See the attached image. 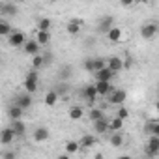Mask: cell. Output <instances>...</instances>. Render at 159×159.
<instances>
[{"instance_id": "20", "label": "cell", "mask_w": 159, "mask_h": 159, "mask_svg": "<svg viewBox=\"0 0 159 159\" xmlns=\"http://www.w3.org/2000/svg\"><path fill=\"white\" fill-rule=\"evenodd\" d=\"M56 101H58V92L51 90V92H47V94H45V105H47V107H54V105H56Z\"/></svg>"}, {"instance_id": "9", "label": "cell", "mask_w": 159, "mask_h": 159, "mask_svg": "<svg viewBox=\"0 0 159 159\" xmlns=\"http://www.w3.org/2000/svg\"><path fill=\"white\" fill-rule=\"evenodd\" d=\"M15 105H19L23 111H26V109H30V105H32V94H21V96H17L15 98Z\"/></svg>"}, {"instance_id": "42", "label": "cell", "mask_w": 159, "mask_h": 159, "mask_svg": "<svg viewBox=\"0 0 159 159\" xmlns=\"http://www.w3.org/2000/svg\"><path fill=\"white\" fill-rule=\"evenodd\" d=\"M49 2H56V0H49Z\"/></svg>"}, {"instance_id": "25", "label": "cell", "mask_w": 159, "mask_h": 159, "mask_svg": "<svg viewBox=\"0 0 159 159\" xmlns=\"http://www.w3.org/2000/svg\"><path fill=\"white\" fill-rule=\"evenodd\" d=\"M111 144L114 148H120L124 144V137L120 135V131H112V137H111Z\"/></svg>"}, {"instance_id": "30", "label": "cell", "mask_w": 159, "mask_h": 159, "mask_svg": "<svg viewBox=\"0 0 159 159\" xmlns=\"http://www.w3.org/2000/svg\"><path fill=\"white\" fill-rule=\"evenodd\" d=\"M2 13H6V15H15V13H17V6H13V4H4V6H2Z\"/></svg>"}, {"instance_id": "17", "label": "cell", "mask_w": 159, "mask_h": 159, "mask_svg": "<svg viewBox=\"0 0 159 159\" xmlns=\"http://www.w3.org/2000/svg\"><path fill=\"white\" fill-rule=\"evenodd\" d=\"M47 139H49V129H47V127L41 125V127H38V129L34 131V140H36V142H43V140H47Z\"/></svg>"}, {"instance_id": "38", "label": "cell", "mask_w": 159, "mask_h": 159, "mask_svg": "<svg viewBox=\"0 0 159 159\" xmlns=\"http://www.w3.org/2000/svg\"><path fill=\"white\" fill-rule=\"evenodd\" d=\"M133 2H135V0H122V6H124V8H127V6H131Z\"/></svg>"}, {"instance_id": "32", "label": "cell", "mask_w": 159, "mask_h": 159, "mask_svg": "<svg viewBox=\"0 0 159 159\" xmlns=\"http://www.w3.org/2000/svg\"><path fill=\"white\" fill-rule=\"evenodd\" d=\"M99 118H103V111H99V109H92V111H90V120L96 122V120H99Z\"/></svg>"}, {"instance_id": "12", "label": "cell", "mask_w": 159, "mask_h": 159, "mask_svg": "<svg viewBox=\"0 0 159 159\" xmlns=\"http://www.w3.org/2000/svg\"><path fill=\"white\" fill-rule=\"evenodd\" d=\"M107 67H109L111 71L118 73V71H122V69H124V60H122L120 56H112V58L107 62Z\"/></svg>"}, {"instance_id": "10", "label": "cell", "mask_w": 159, "mask_h": 159, "mask_svg": "<svg viewBox=\"0 0 159 159\" xmlns=\"http://www.w3.org/2000/svg\"><path fill=\"white\" fill-rule=\"evenodd\" d=\"M10 127L13 129L15 137H25V133H26V125H25V122L21 118L19 120H11V125Z\"/></svg>"}, {"instance_id": "36", "label": "cell", "mask_w": 159, "mask_h": 159, "mask_svg": "<svg viewBox=\"0 0 159 159\" xmlns=\"http://www.w3.org/2000/svg\"><path fill=\"white\" fill-rule=\"evenodd\" d=\"M62 69H64V71L60 73V75H62V79H67V77H71V67H67V66H66V67H62Z\"/></svg>"}, {"instance_id": "35", "label": "cell", "mask_w": 159, "mask_h": 159, "mask_svg": "<svg viewBox=\"0 0 159 159\" xmlns=\"http://www.w3.org/2000/svg\"><path fill=\"white\" fill-rule=\"evenodd\" d=\"M103 66H105V60H101V58H96V60H94V67H96V69H101Z\"/></svg>"}, {"instance_id": "24", "label": "cell", "mask_w": 159, "mask_h": 159, "mask_svg": "<svg viewBox=\"0 0 159 159\" xmlns=\"http://www.w3.org/2000/svg\"><path fill=\"white\" fill-rule=\"evenodd\" d=\"M79 144L84 146V148H92V146L96 144V137H94V135H84L81 140H79Z\"/></svg>"}, {"instance_id": "5", "label": "cell", "mask_w": 159, "mask_h": 159, "mask_svg": "<svg viewBox=\"0 0 159 159\" xmlns=\"http://www.w3.org/2000/svg\"><path fill=\"white\" fill-rule=\"evenodd\" d=\"M94 86H96V92H98V96H109V94L114 90V86H112L109 81H98Z\"/></svg>"}, {"instance_id": "43", "label": "cell", "mask_w": 159, "mask_h": 159, "mask_svg": "<svg viewBox=\"0 0 159 159\" xmlns=\"http://www.w3.org/2000/svg\"><path fill=\"white\" fill-rule=\"evenodd\" d=\"M142 2H148V0H142Z\"/></svg>"}, {"instance_id": "41", "label": "cell", "mask_w": 159, "mask_h": 159, "mask_svg": "<svg viewBox=\"0 0 159 159\" xmlns=\"http://www.w3.org/2000/svg\"><path fill=\"white\" fill-rule=\"evenodd\" d=\"M17 2H25V0H17Z\"/></svg>"}, {"instance_id": "2", "label": "cell", "mask_w": 159, "mask_h": 159, "mask_svg": "<svg viewBox=\"0 0 159 159\" xmlns=\"http://www.w3.org/2000/svg\"><path fill=\"white\" fill-rule=\"evenodd\" d=\"M125 98H127V94H125V90H122V88H114L111 94H109V103H112V105H122L124 101H125Z\"/></svg>"}, {"instance_id": "11", "label": "cell", "mask_w": 159, "mask_h": 159, "mask_svg": "<svg viewBox=\"0 0 159 159\" xmlns=\"http://www.w3.org/2000/svg\"><path fill=\"white\" fill-rule=\"evenodd\" d=\"M13 139H15V133H13V129L11 127H6V129H2L0 131V142L2 144H11L13 142Z\"/></svg>"}, {"instance_id": "6", "label": "cell", "mask_w": 159, "mask_h": 159, "mask_svg": "<svg viewBox=\"0 0 159 159\" xmlns=\"http://www.w3.org/2000/svg\"><path fill=\"white\" fill-rule=\"evenodd\" d=\"M94 73H96V79H98V81H109V83L112 81V77L116 75V73H114V71H111L107 66H103L101 69H96Z\"/></svg>"}, {"instance_id": "27", "label": "cell", "mask_w": 159, "mask_h": 159, "mask_svg": "<svg viewBox=\"0 0 159 159\" xmlns=\"http://www.w3.org/2000/svg\"><path fill=\"white\" fill-rule=\"evenodd\" d=\"M45 64H43V54L41 52H38V54H34L32 56V67L34 69H39V67H43Z\"/></svg>"}, {"instance_id": "33", "label": "cell", "mask_w": 159, "mask_h": 159, "mask_svg": "<svg viewBox=\"0 0 159 159\" xmlns=\"http://www.w3.org/2000/svg\"><path fill=\"white\" fill-rule=\"evenodd\" d=\"M116 116H118V118H122V120H127V118H129V111H127L125 107H120V109H118V112H116Z\"/></svg>"}, {"instance_id": "16", "label": "cell", "mask_w": 159, "mask_h": 159, "mask_svg": "<svg viewBox=\"0 0 159 159\" xmlns=\"http://www.w3.org/2000/svg\"><path fill=\"white\" fill-rule=\"evenodd\" d=\"M23 114H25V111H23L19 105H15V103L8 109V116H10L11 120H19V118H23Z\"/></svg>"}, {"instance_id": "23", "label": "cell", "mask_w": 159, "mask_h": 159, "mask_svg": "<svg viewBox=\"0 0 159 159\" xmlns=\"http://www.w3.org/2000/svg\"><path fill=\"white\" fill-rule=\"evenodd\" d=\"M122 127H124V120L118 118V116H114V118L109 122V129H111V131H120Z\"/></svg>"}, {"instance_id": "37", "label": "cell", "mask_w": 159, "mask_h": 159, "mask_svg": "<svg viewBox=\"0 0 159 159\" xmlns=\"http://www.w3.org/2000/svg\"><path fill=\"white\" fill-rule=\"evenodd\" d=\"M131 66H133V60H131V58H129V56H127V58H125V60H124V69H129V67H131Z\"/></svg>"}, {"instance_id": "22", "label": "cell", "mask_w": 159, "mask_h": 159, "mask_svg": "<svg viewBox=\"0 0 159 159\" xmlns=\"http://www.w3.org/2000/svg\"><path fill=\"white\" fill-rule=\"evenodd\" d=\"M67 114H69L71 120H81V118L84 116V111H83V107H71Z\"/></svg>"}, {"instance_id": "4", "label": "cell", "mask_w": 159, "mask_h": 159, "mask_svg": "<svg viewBox=\"0 0 159 159\" xmlns=\"http://www.w3.org/2000/svg\"><path fill=\"white\" fill-rule=\"evenodd\" d=\"M8 43L11 45V47H23V43L26 41V36L23 34V32H10L8 34Z\"/></svg>"}, {"instance_id": "39", "label": "cell", "mask_w": 159, "mask_h": 159, "mask_svg": "<svg viewBox=\"0 0 159 159\" xmlns=\"http://www.w3.org/2000/svg\"><path fill=\"white\" fill-rule=\"evenodd\" d=\"M4 157H15V153H13V152H6Z\"/></svg>"}, {"instance_id": "3", "label": "cell", "mask_w": 159, "mask_h": 159, "mask_svg": "<svg viewBox=\"0 0 159 159\" xmlns=\"http://www.w3.org/2000/svg\"><path fill=\"white\" fill-rule=\"evenodd\" d=\"M146 153L150 157H155L159 155V135H152L150 140H148V148H146Z\"/></svg>"}, {"instance_id": "21", "label": "cell", "mask_w": 159, "mask_h": 159, "mask_svg": "<svg viewBox=\"0 0 159 159\" xmlns=\"http://www.w3.org/2000/svg\"><path fill=\"white\" fill-rule=\"evenodd\" d=\"M66 30H67L69 36H77L79 30H81V23H79V21H69L67 26H66Z\"/></svg>"}, {"instance_id": "28", "label": "cell", "mask_w": 159, "mask_h": 159, "mask_svg": "<svg viewBox=\"0 0 159 159\" xmlns=\"http://www.w3.org/2000/svg\"><path fill=\"white\" fill-rule=\"evenodd\" d=\"M146 131H148L150 135H159V122H157V120L148 122V124H146Z\"/></svg>"}, {"instance_id": "1", "label": "cell", "mask_w": 159, "mask_h": 159, "mask_svg": "<svg viewBox=\"0 0 159 159\" xmlns=\"http://www.w3.org/2000/svg\"><path fill=\"white\" fill-rule=\"evenodd\" d=\"M23 86H25V92H28V94H34L38 90V86H39V73H38V69H30L25 75Z\"/></svg>"}, {"instance_id": "18", "label": "cell", "mask_w": 159, "mask_h": 159, "mask_svg": "<svg viewBox=\"0 0 159 159\" xmlns=\"http://www.w3.org/2000/svg\"><path fill=\"white\" fill-rule=\"evenodd\" d=\"M94 129H96V133H107L109 131V122L105 118H99V120L94 122Z\"/></svg>"}, {"instance_id": "8", "label": "cell", "mask_w": 159, "mask_h": 159, "mask_svg": "<svg viewBox=\"0 0 159 159\" xmlns=\"http://www.w3.org/2000/svg\"><path fill=\"white\" fill-rule=\"evenodd\" d=\"M23 47H25V54H30V56H34V54H38L39 52V43L36 41V39H26L25 43H23Z\"/></svg>"}, {"instance_id": "14", "label": "cell", "mask_w": 159, "mask_h": 159, "mask_svg": "<svg viewBox=\"0 0 159 159\" xmlns=\"http://www.w3.org/2000/svg\"><path fill=\"white\" fill-rule=\"evenodd\" d=\"M111 26H114V17H111V15H107V17H103L101 21H99V25H98V32H107Z\"/></svg>"}, {"instance_id": "34", "label": "cell", "mask_w": 159, "mask_h": 159, "mask_svg": "<svg viewBox=\"0 0 159 159\" xmlns=\"http://www.w3.org/2000/svg\"><path fill=\"white\" fill-rule=\"evenodd\" d=\"M84 69H86V71H90V73H94V71H96V67H94V60H92V58L84 62Z\"/></svg>"}, {"instance_id": "7", "label": "cell", "mask_w": 159, "mask_h": 159, "mask_svg": "<svg viewBox=\"0 0 159 159\" xmlns=\"http://www.w3.org/2000/svg\"><path fill=\"white\" fill-rule=\"evenodd\" d=\"M155 34H157V25L148 23V25H142V26H140V36H142L144 39H152Z\"/></svg>"}, {"instance_id": "13", "label": "cell", "mask_w": 159, "mask_h": 159, "mask_svg": "<svg viewBox=\"0 0 159 159\" xmlns=\"http://www.w3.org/2000/svg\"><path fill=\"white\" fill-rule=\"evenodd\" d=\"M107 38H109V41H112V43H118V41H122V30L118 28V26H111L107 32Z\"/></svg>"}, {"instance_id": "40", "label": "cell", "mask_w": 159, "mask_h": 159, "mask_svg": "<svg viewBox=\"0 0 159 159\" xmlns=\"http://www.w3.org/2000/svg\"><path fill=\"white\" fill-rule=\"evenodd\" d=\"M0 15H2V4H0Z\"/></svg>"}, {"instance_id": "31", "label": "cell", "mask_w": 159, "mask_h": 159, "mask_svg": "<svg viewBox=\"0 0 159 159\" xmlns=\"http://www.w3.org/2000/svg\"><path fill=\"white\" fill-rule=\"evenodd\" d=\"M11 32V26L8 25V23H2V21H0V38H2V36H8Z\"/></svg>"}, {"instance_id": "19", "label": "cell", "mask_w": 159, "mask_h": 159, "mask_svg": "<svg viewBox=\"0 0 159 159\" xmlns=\"http://www.w3.org/2000/svg\"><path fill=\"white\" fill-rule=\"evenodd\" d=\"M49 39H51L49 30H38V34H36V41H38L39 45H47Z\"/></svg>"}, {"instance_id": "29", "label": "cell", "mask_w": 159, "mask_h": 159, "mask_svg": "<svg viewBox=\"0 0 159 159\" xmlns=\"http://www.w3.org/2000/svg\"><path fill=\"white\" fill-rule=\"evenodd\" d=\"M51 26H52V23H51V19H47V17H41V19L38 21V30H51Z\"/></svg>"}, {"instance_id": "26", "label": "cell", "mask_w": 159, "mask_h": 159, "mask_svg": "<svg viewBox=\"0 0 159 159\" xmlns=\"http://www.w3.org/2000/svg\"><path fill=\"white\" fill-rule=\"evenodd\" d=\"M79 148H81V144H79L77 140H67V142H66V152H67V153H77Z\"/></svg>"}, {"instance_id": "15", "label": "cell", "mask_w": 159, "mask_h": 159, "mask_svg": "<svg viewBox=\"0 0 159 159\" xmlns=\"http://www.w3.org/2000/svg\"><path fill=\"white\" fill-rule=\"evenodd\" d=\"M83 96H84V99H86L88 103H94V101L98 99V92H96V86H94V84L86 86V88L83 90Z\"/></svg>"}]
</instances>
